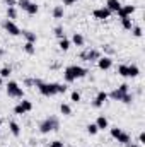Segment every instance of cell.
I'll list each match as a JSON object with an SVG mask.
<instances>
[{"label":"cell","instance_id":"8992f818","mask_svg":"<svg viewBox=\"0 0 145 147\" xmlns=\"http://www.w3.org/2000/svg\"><path fill=\"white\" fill-rule=\"evenodd\" d=\"M101 57H103V55H101V51H99V50H96V48H89V50H85V51H82V53H80V58H82V60H85V62H97Z\"/></svg>","mask_w":145,"mask_h":147},{"label":"cell","instance_id":"b9f144b4","mask_svg":"<svg viewBox=\"0 0 145 147\" xmlns=\"http://www.w3.org/2000/svg\"><path fill=\"white\" fill-rule=\"evenodd\" d=\"M2 57H5V50H3V48H0V58H2Z\"/></svg>","mask_w":145,"mask_h":147},{"label":"cell","instance_id":"60d3db41","mask_svg":"<svg viewBox=\"0 0 145 147\" xmlns=\"http://www.w3.org/2000/svg\"><path fill=\"white\" fill-rule=\"evenodd\" d=\"M126 147H140V144H132L130 142V144H126Z\"/></svg>","mask_w":145,"mask_h":147},{"label":"cell","instance_id":"836d02e7","mask_svg":"<svg viewBox=\"0 0 145 147\" xmlns=\"http://www.w3.org/2000/svg\"><path fill=\"white\" fill-rule=\"evenodd\" d=\"M103 51H106V53H108L106 57H109V55H113V53H114V50L111 48V45H103Z\"/></svg>","mask_w":145,"mask_h":147},{"label":"cell","instance_id":"8d00e7d4","mask_svg":"<svg viewBox=\"0 0 145 147\" xmlns=\"http://www.w3.org/2000/svg\"><path fill=\"white\" fill-rule=\"evenodd\" d=\"M24 86H28V87H31V86H34V79H31V77H28V79H24Z\"/></svg>","mask_w":145,"mask_h":147},{"label":"cell","instance_id":"ab89813d","mask_svg":"<svg viewBox=\"0 0 145 147\" xmlns=\"http://www.w3.org/2000/svg\"><path fill=\"white\" fill-rule=\"evenodd\" d=\"M63 2V5H73L75 2H79V0H62Z\"/></svg>","mask_w":145,"mask_h":147},{"label":"cell","instance_id":"d6a6232c","mask_svg":"<svg viewBox=\"0 0 145 147\" xmlns=\"http://www.w3.org/2000/svg\"><path fill=\"white\" fill-rule=\"evenodd\" d=\"M70 101H73V103H79V101H80V92H79V91H72Z\"/></svg>","mask_w":145,"mask_h":147},{"label":"cell","instance_id":"4dcf8cb0","mask_svg":"<svg viewBox=\"0 0 145 147\" xmlns=\"http://www.w3.org/2000/svg\"><path fill=\"white\" fill-rule=\"evenodd\" d=\"M121 103H125V105H132V103H133V94H132V92H126V94H123V98H121Z\"/></svg>","mask_w":145,"mask_h":147},{"label":"cell","instance_id":"d6986e66","mask_svg":"<svg viewBox=\"0 0 145 147\" xmlns=\"http://www.w3.org/2000/svg\"><path fill=\"white\" fill-rule=\"evenodd\" d=\"M70 43H73L75 46H84V43H85V38L82 36L80 33H73L72 41H70Z\"/></svg>","mask_w":145,"mask_h":147},{"label":"cell","instance_id":"cb8c5ba5","mask_svg":"<svg viewBox=\"0 0 145 147\" xmlns=\"http://www.w3.org/2000/svg\"><path fill=\"white\" fill-rule=\"evenodd\" d=\"M60 113H62L63 116H70V115H72V106L67 105V103H62V105H60Z\"/></svg>","mask_w":145,"mask_h":147},{"label":"cell","instance_id":"9c48e42d","mask_svg":"<svg viewBox=\"0 0 145 147\" xmlns=\"http://www.w3.org/2000/svg\"><path fill=\"white\" fill-rule=\"evenodd\" d=\"M109 16H111V12L106 7H97V9L92 10V17L97 19V21H106V19H109Z\"/></svg>","mask_w":145,"mask_h":147},{"label":"cell","instance_id":"5bb4252c","mask_svg":"<svg viewBox=\"0 0 145 147\" xmlns=\"http://www.w3.org/2000/svg\"><path fill=\"white\" fill-rule=\"evenodd\" d=\"M96 127H97L99 130H106V128H109L108 118H106L104 115H99V116H97V120H96Z\"/></svg>","mask_w":145,"mask_h":147},{"label":"cell","instance_id":"2e32d148","mask_svg":"<svg viewBox=\"0 0 145 147\" xmlns=\"http://www.w3.org/2000/svg\"><path fill=\"white\" fill-rule=\"evenodd\" d=\"M51 14H53V19H63V16H65L63 5H55L53 10H51Z\"/></svg>","mask_w":145,"mask_h":147},{"label":"cell","instance_id":"4316f807","mask_svg":"<svg viewBox=\"0 0 145 147\" xmlns=\"http://www.w3.org/2000/svg\"><path fill=\"white\" fill-rule=\"evenodd\" d=\"M116 72H118V75H121V77H128V65H125V63L118 65Z\"/></svg>","mask_w":145,"mask_h":147},{"label":"cell","instance_id":"ffe728a7","mask_svg":"<svg viewBox=\"0 0 145 147\" xmlns=\"http://www.w3.org/2000/svg\"><path fill=\"white\" fill-rule=\"evenodd\" d=\"M58 46H60V50H62V51H68V50H70V46H72V43H70V39H68V38H62V39H58Z\"/></svg>","mask_w":145,"mask_h":147},{"label":"cell","instance_id":"44dd1931","mask_svg":"<svg viewBox=\"0 0 145 147\" xmlns=\"http://www.w3.org/2000/svg\"><path fill=\"white\" fill-rule=\"evenodd\" d=\"M123 94H126V92H121L119 89H113V91H111V92L108 94V98H111L113 101H121Z\"/></svg>","mask_w":145,"mask_h":147},{"label":"cell","instance_id":"603a6c76","mask_svg":"<svg viewBox=\"0 0 145 147\" xmlns=\"http://www.w3.org/2000/svg\"><path fill=\"white\" fill-rule=\"evenodd\" d=\"M138 74H140V69H138V65L137 63H132V65H128V77H138Z\"/></svg>","mask_w":145,"mask_h":147},{"label":"cell","instance_id":"ba28073f","mask_svg":"<svg viewBox=\"0 0 145 147\" xmlns=\"http://www.w3.org/2000/svg\"><path fill=\"white\" fill-rule=\"evenodd\" d=\"M31 110H33V103L28 101V99H22V101H19L14 106V113L15 115H26V113H29Z\"/></svg>","mask_w":145,"mask_h":147},{"label":"cell","instance_id":"e575fe53","mask_svg":"<svg viewBox=\"0 0 145 147\" xmlns=\"http://www.w3.org/2000/svg\"><path fill=\"white\" fill-rule=\"evenodd\" d=\"M50 147H65V144L62 140H53V142H50Z\"/></svg>","mask_w":145,"mask_h":147},{"label":"cell","instance_id":"277c9868","mask_svg":"<svg viewBox=\"0 0 145 147\" xmlns=\"http://www.w3.org/2000/svg\"><path fill=\"white\" fill-rule=\"evenodd\" d=\"M5 91H7V96H9V98H15V99H22V98H24V89H22L15 80H9Z\"/></svg>","mask_w":145,"mask_h":147},{"label":"cell","instance_id":"7402d4cb","mask_svg":"<svg viewBox=\"0 0 145 147\" xmlns=\"http://www.w3.org/2000/svg\"><path fill=\"white\" fill-rule=\"evenodd\" d=\"M36 43H29V41H26L24 43V46H22V50L28 53V55H34L36 53V46H34Z\"/></svg>","mask_w":145,"mask_h":147},{"label":"cell","instance_id":"3957f363","mask_svg":"<svg viewBox=\"0 0 145 147\" xmlns=\"http://www.w3.org/2000/svg\"><path fill=\"white\" fill-rule=\"evenodd\" d=\"M39 132L43 134V135H46V134H50V132H55V130H58L60 128V120H58V116H55V115H50V116H46L41 123H39Z\"/></svg>","mask_w":145,"mask_h":147},{"label":"cell","instance_id":"ac0fdd59","mask_svg":"<svg viewBox=\"0 0 145 147\" xmlns=\"http://www.w3.org/2000/svg\"><path fill=\"white\" fill-rule=\"evenodd\" d=\"M9 128H10V134L14 135V137H21V127H19V123L17 121H10L9 123Z\"/></svg>","mask_w":145,"mask_h":147},{"label":"cell","instance_id":"7bdbcfd3","mask_svg":"<svg viewBox=\"0 0 145 147\" xmlns=\"http://www.w3.org/2000/svg\"><path fill=\"white\" fill-rule=\"evenodd\" d=\"M2 84H3V79H2V77H0V87H2Z\"/></svg>","mask_w":145,"mask_h":147},{"label":"cell","instance_id":"52a82bcc","mask_svg":"<svg viewBox=\"0 0 145 147\" xmlns=\"http://www.w3.org/2000/svg\"><path fill=\"white\" fill-rule=\"evenodd\" d=\"M2 28H3L5 33H9L10 36H19V34H21V28H19L14 21H10V19H5V21L2 22Z\"/></svg>","mask_w":145,"mask_h":147},{"label":"cell","instance_id":"e0dca14e","mask_svg":"<svg viewBox=\"0 0 145 147\" xmlns=\"http://www.w3.org/2000/svg\"><path fill=\"white\" fill-rule=\"evenodd\" d=\"M21 34L26 38V41H29V43H36V41H38V34H36V33H33V31H29V29L21 31Z\"/></svg>","mask_w":145,"mask_h":147},{"label":"cell","instance_id":"f35d334b","mask_svg":"<svg viewBox=\"0 0 145 147\" xmlns=\"http://www.w3.org/2000/svg\"><path fill=\"white\" fill-rule=\"evenodd\" d=\"M138 144H145V132H140V135H138Z\"/></svg>","mask_w":145,"mask_h":147},{"label":"cell","instance_id":"7c38bea8","mask_svg":"<svg viewBox=\"0 0 145 147\" xmlns=\"http://www.w3.org/2000/svg\"><path fill=\"white\" fill-rule=\"evenodd\" d=\"M97 67H99V70H109L113 67V58L111 57H101L97 60Z\"/></svg>","mask_w":145,"mask_h":147},{"label":"cell","instance_id":"4fadbf2b","mask_svg":"<svg viewBox=\"0 0 145 147\" xmlns=\"http://www.w3.org/2000/svg\"><path fill=\"white\" fill-rule=\"evenodd\" d=\"M104 7L108 9L111 14H113V12H118V10L121 9V2H119V0H108Z\"/></svg>","mask_w":145,"mask_h":147},{"label":"cell","instance_id":"7a4b0ae2","mask_svg":"<svg viewBox=\"0 0 145 147\" xmlns=\"http://www.w3.org/2000/svg\"><path fill=\"white\" fill-rule=\"evenodd\" d=\"M87 74H89V70L84 69V67H80V65H68L63 70V79H65L67 84H70V82L77 80V79H84Z\"/></svg>","mask_w":145,"mask_h":147},{"label":"cell","instance_id":"1f68e13d","mask_svg":"<svg viewBox=\"0 0 145 147\" xmlns=\"http://www.w3.org/2000/svg\"><path fill=\"white\" fill-rule=\"evenodd\" d=\"M130 31H132V34L135 38H142V28H140V26H132Z\"/></svg>","mask_w":145,"mask_h":147},{"label":"cell","instance_id":"5b68a950","mask_svg":"<svg viewBox=\"0 0 145 147\" xmlns=\"http://www.w3.org/2000/svg\"><path fill=\"white\" fill-rule=\"evenodd\" d=\"M109 132H111V137H113L114 140H118L119 144H123V146H126V144H130V142H132V137H130V134H126L123 128L113 127Z\"/></svg>","mask_w":145,"mask_h":147},{"label":"cell","instance_id":"8fae6325","mask_svg":"<svg viewBox=\"0 0 145 147\" xmlns=\"http://www.w3.org/2000/svg\"><path fill=\"white\" fill-rule=\"evenodd\" d=\"M137 10V7L135 5H121V9L116 12L119 17H132V14Z\"/></svg>","mask_w":145,"mask_h":147},{"label":"cell","instance_id":"d590c367","mask_svg":"<svg viewBox=\"0 0 145 147\" xmlns=\"http://www.w3.org/2000/svg\"><path fill=\"white\" fill-rule=\"evenodd\" d=\"M118 89H119V91H121V92H130V86H128V84H126V82H125V84H121V86H119V87H118Z\"/></svg>","mask_w":145,"mask_h":147},{"label":"cell","instance_id":"f1b7e54d","mask_svg":"<svg viewBox=\"0 0 145 147\" xmlns=\"http://www.w3.org/2000/svg\"><path fill=\"white\" fill-rule=\"evenodd\" d=\"M10 74H12V69H10V67H2V69H0V77H2V79H9Z\"/></svg>","mask_w":145,"mask_h":147},{"label":"cell","instance_id":"74e56055","mask_svg":"<svg viewBox=\"0 0 145 147\" xmlns=\"http://www.w3.org/2000/svg\"><path fill=\"white\" fill-rule=\"evenodd\" d=\"M3 2H5L7 7H15L17 5V0H3Z\"/></svg>","mask_w":145,"mask_h":147},{"label":"cell","instance_id":"83f0119b","mask_svg":"<svg viewBox=\"0 0 145 147\" xmlns=\"http://www.w3.org/2000/svg\"><path fill=\"white\" fill-rule=\"evenodd\" d=\"M85 128H87V134L89 135H97V132H99V128L96 127V123H89Z\"/></svg>","mask_w":145,"mask_h":147},{"label":"cell","instance_id":"9a60e30c","mask_svg":"<svg viewBox=\"0 0 145 147\" xmlns=\"http://www.w3.org/2000/svg\"><path fill=\"white\" fill-rule=\"evenodd\" d=\"M24 12H26V14H29V16H36L38 12H39V5L29 0V2H28V5H26V9H24Z\"/></svg>","mask_w":145,"mask_h":147},{"label":"cell","instance_id":"f546056e","mask_svg":"<svg viewBox=\"0 0 145 147\" xmlns=\"http://www.w3.org/2000/svg\"><path fill=\"white\" fill-rule=\"evenodd\" d=\"M53 33H55V36L58 38V39L65 38V31H63V26H56V28L53 29Z\"/></svg>","mask_w":145,"mask_h":147},{"label":"cell","instance_id":"30bf717a","mask_svg":"<svg viewBox=\"0 0 145 147\" xmlns=\"http://www.w3.org/2000/svg\"><path fill=\"white\" fill-rule=\"evenodd\" d=\"M106 99H108V92H106V91H99V92L96 94L94 101H92V106H94V108H101V106L106 103Z\"/></svg>","mask_w":145,"mask_h":147},{"label":"cell","instance_id":"d4e9b609","mask_svg":"<svg viewBox=\"0 0 145 147\" xmlns=\"http://www.w3.org/2000/svg\"><path fill=\"white\" fill-rule=\"evenodd\" d=\"M119 19H121V26H123V29L130 31V29H132V26H133L132 17H119Z\"/></svg>","mask_w":145,"mask_h":147},{"label":"cell","instance_id":"484cf974","mask_svg":"<svg viewBox=\"0 0 145 147\" xmlns=\"http://www.w3.org/2000/svg\"><path fill=\"white\" fill-rule=\"evenodd\" d=\"M7 19H10V21L17 19V9L15 7H7Z\"/></svg>","mask_w":145,"mask_h":147},{"label":"cell","instance_id":"6da1fadb","mask_svg":"<svg viewBox=\"0 0 145 147\" xmlns=\"http://www.w3.org/2000/svg\"><path fill=\"white\" fill-rule=\"evenodd\" d=\"M34 86L38 87V91L46 96V98H51V96H56V94H65L67 92V84H58V82H44L41 79H34Z\"/></svg>","mask_w":145,"mask_h":147},{"label":"cell","instance_id":"ee69618b","mask_svg":"<svg viewBox=\"0 0 145 147\" xmlns=\"http://www.w3.org/2000/svg\"><path fill=\"white\" fill-rule=\"evenodd\" d=\"M0 132H2V118H0Z\"/></svg>","mask_w":145,"mask_h":147}]
</instances>
